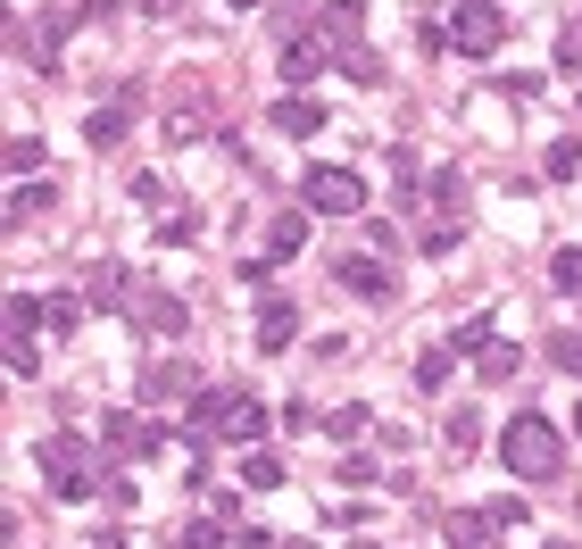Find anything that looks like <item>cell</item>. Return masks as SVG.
<instances>
[{"instance_id":"obj_31","label":"cell","mask_w":582,"mask_h":549,"mask_svg":"<svg viewBox=\"0 0 582 549\" xmlns=\"http://www.w3.org/2000/svg\"><path fill=\"white\" fill-rule=\"evenodd\" d=\"M549 284H558V292H582V242H574V250H558V259H549Z\"/></svg>"},{"instance_id":"obj_34","label":"cell","mask_w":582,"mask_h":549,"mask_svg":"<svg viewBox=\"0 0 582 549\" xmlns=\"http://www.w3.org/2000/svg\"><path fill=\"white\" fill-rule=\"evenodd\" d=\"M565 425H574V441H582V399H574V408H565Z\"/></svg>"},{"instance_id":"obj_3","label":"cell","mask_w":582,"mask_h":549,"mask_svg":"<svg viewBox=\"0 0 582 549\" xmlns=\"http://www.w3.org/2000/svg\"><path fill=\"white\" fill-rule=\"evenodd\" d=\"M92 308H117V317H133L142 333H184V300L158 284H142V275H117V284L92 292Z\"/></svg>"},{"instance_id":"obj_23","label":"cell","mask_w":582,"mask_h":549,"mask_svg":"<svg viewBox=\"0 0 582 549\" xmlns=\"http://www.w3.org/2000/svg\"><path fill=\"white\" fill-rule=\"evenodd\" d=\"M42 158H51V151H42L34 133H18V142H9V175H18V184H34V175H42Z\"/></svg>"},{"instance_id":"obj_22","label":"cell","mask_w":582,"mask_h":549,"mask_svg":"<svg viewBox=\"0 0 582 549\" xmlns=\"http://www.w3.org/2000/svg\"><path fill=\"white\" fill-rule=\"evenodd\" d=\"M450 366H458L450 341H441V350H425V359H416V392H441V383H450Z\"/></svg>"},{"instance_id":"obj_14","label":"cell","mask_w":582,"mask_h":549,"mask_svg":"<svg viewBox=\"0 0 582 549\" xmlns=\"http://www.w3.org/2000/svg\"><path fill=\"white\" fill-rule=\"evenodd\" d=\"M158 441H167V433H158V425H142V417H117V425H109V450H117V458H151Z\"/></svg>"},{"instance_id":"obj_29","label":"cell","mask_w":582,"mask_h":549,"mask_svg":"<svg viewBox=\"0 0 582 549\" xmlns=\"http://www.w3.org/2000/svg\"><path fill=\"white\" fill-rule=\"evenodd\" d=\"M333 483H350V492H375V458H366V450H350V458L333 466Z\"/></svg>"},{"instance_id":"obj_37","label":"cell","mask_w":582,"mask_h":549,"mask_svg":"<svg viewBox=\"0 0 582 549\" xmlns=\"http://www.w3.org/2000/svg\"><path fill=\"white\" fill-rule=\"evenodd\" d=\"M358 549H375V541H358Z\"/></svg>"},{"instance_id":"obj_35","label":"cell","mask_w":582,"mask_h":549,"mask_svg":"<svg viewBox=\"0 0 582 549\" xmlns=\"http://www.w3.org/2000/svg\"><path fill=\"white\" fill-rule=\"evenodd\" d=\"M92 549H125V541H117V532H100V541H92Z\"/></svg>"},{"instance_id":"obj_32","label":"cell","mask_w":582,"mask_h":549,"mask_svg":"<svg viewBox=\"0 0 582 549\" xmlns=\"http://www.w3.org/2000/svg\"><path fill=\"white\" fill-rule=\"evenodd\" d=\"M191 233H200V217H184V209H175V217H167V226H158V242H167V250H184V242H191Z\"/></svg>"},{"instance_id":"obj_38","label":"cell","mask_w":582,"mask_h":549,"mask_svg":"<svg viewBox=\"0 0 582 549\" xmlns=\"http://www.w3.org/2000/svg\"><path fill=\"white\" fill-rule=\"evenodd\" d=\"M574 100H582V84H574Z\"/></svg>"},{"instance_id":"obj_39","label":"cell","mask_w":582,"mask_h":549,"mask_svg":"<svg viewBox=\"0 0 582 549\" xmlns=\"http://www.w3.org/2000/svg\"><path fill=\"white\" fill-rule=\"evenodd\" d=\"M549 549H565V541H549Z\"/></svg>"},{"instance_id":"obj_24","label":"cell","mask_w":582,"mask_h":549,"mask_svg":"<svg viewBox=\"0 0 582 549\" xmlns=\"http://www.w3.org/2000/svg\"><path fill=\"white\" fill-rule=\"evenodd\" d=\"M333 67H341L350 84H375V76H383V58L366 51V42H358V51H333Z\"/></svg>"},{"instance_id":"obj_7","label":"cell","mask_w":582,"mask_h":549,"mask_svg":"<svg viewBox=\"0 0 582 549\" xmlns=\"http://www.w3.org/2000/svg\"><path fill=\"white\" fill-rule=\"evenodd\" d=\"M333 284L358 292V300H383V292H392V266H383L375 250H350V259H333Z\"/></svg>"},{"instance_id":"obj_27","label":"cell","mask_w":582,"mask_h":549,"mask_svg":"<svg viewBox=\"0 0 582 549\" xmlns=\"http://www.w3.org/2000/svg\"><path fill=\"white\" fill-rule=\"evenodd\" d=\"M366 425H375V408H358V399H350V408H333V417H325V433H333V441H358Z\"/></svg>"},{"instance_id":"obj_30","label":"cell","mask_w":582,"mask_h":549,"mask_svg":"<svg viewBox=\"0 0 582 549\" xmlns=\"http://www.w3.org/2000/svg\"><path fill=\"white\" fill-rule=\"evenodd\" d=\"M549 366H558V375H582V333H549Z\"/></svg>"},{"instance_id":"obj_2","label":"cell","mask_w":582,"mask_h":549,"mask_svg":"<svg viewBox=\"0 0 582 549\" xmlns=\"http://www.w3.org/2000/svg\"><path fill=\"white\" fill-rule=\"evenodd\" d=\"M191 417H200V441H233V450H259V433H266V408L250 392H191Z\"/></svg>"},{"instance_id":"obj_15","label":"cell","mask_w":582,"mask_h":549,"mask_svg":"<svg viewBox=\"0 0 582 549\" xmlns=\"http://www.w3.org/2000/svg\"><path fill=\"white\" fill-rule=\"evenodd\" d=\"M333 67V42H292L283 51V84H308V76H325Z\"/></svg>"},{"instance_id":"obj_25","label":"cell","mask_w":582,"mask_h":549,"mask_svg":"<svg viewBox=\"0 0 582 549\" xmlns=\"http://www.w3.org/2000/svg\"><path fill=\"white\" fill-rule=\"evenodd\" d=\"M541 167H549V184H574V175H582V142H549Z\"/></svg>"},{"instance_id":"obj_36","label":"cell","mask_w":582,"mask_h":549,"mask_svg":"<svg viewBox=\"0 0 582 549\" xmlns=\"http://www.w3.org/2000/svg\"><path fill=\"white\" fill-rule=\"evenodd\" d=\"M233 9H259V0H233Z\"/></svg>"},{"instance_id":"obj_11","label":"cell","mask_w":582,"mask_h":549,"mask_svg":"<svg viewBox=\"0 0 582 549\" xmlns=\"http://www.w3.org/2000/svg\"><path fill=\"white\" fill-rule=\"evenodd\" d=\"M266 117H275V133H300V142H308V133H325V109H317V100H308V92L275 100V109H266Z\"/></svg>"},{"instance_id":"obj_20","label":"cell","mask_w":582,"mask_h":549,"mask_svg":"<svg viewBox=\"0 0 582 549\" xmlns=\"http://www.w3.org/2000/svg\"><path fill=\"white\" fill-rule=\"evenodd\" d=\"M308 250V217H275V233H266V259H300Z\"/></svg>"},{"instance_id":"obj_26","label":"cell","mask_w":582,"mask_h":549,"mask_svg":"<svg viewBox=\"0 0 582 549\" xmlns=\"http://www.w3.org/2000/svg\"><path fill=\"white\" fill-rule=\"evenodd\" d=\"M474 366H483V383H516V341H491Z\"/></svg>"},{"instance_id":"obj_28","label":"cell","mask_w":582,"mask_h":549,"mask_svg":"<svg viewBox=\"0 0 582 549\" xmlns=\"http://www.w3.org/2000/svg\"><path fill=\"white\" fill-rule=\"evenodd\" d=\"M42 325V300H25V292H9V341H34Z\"/></svg>"},{"instance_id":"obj_5","label":"cell","mask_w":582,"mask_h":549,"mask_svg":"<svg viewBox=\"0 0 582 549\" xmlns=\"http://www.w3.org/2000/svg\"><path fill=\"white\" fill-rule=\"evenodd\" d=\"M300 200H308L317 217H366V184H358L350 167H308Z\"/></svg>"},{"instance_id":"obj_21","label":"cell","mask_w":582,"mask_h":549,"mask_svg":"<svg viewBox=\"0 0 582 549\" xmlns=\"http://www.w3.org/2000/svg\"><path fill=\"white\" fill-rule=\"evenodd\" d=\"M226 541V516L208 508V516H184V532H175V549H217Z\"/></svg>"},{"instance_id":"obj_4","label":"cell","mask_w":582,"mask_h":549,"mask_svg":"<svg viewBox=\"0 0 582 549\" xmlns=\"http://www.w3.org/2000/svg\"><path fill=\"white\" fill-rule=\"evenodd\" d=\"M450 42H458V58H491L507 42V9H499V0H458Z\"/></svg>"},{"instance_id":"obj_18","label":"cell","mask_w":582,"mask_h":549,"mask_svg":"<svg viewBox=\"0 0 582 549\" xmlns=\"http://www.w3.org/2000/svg\"><path fill=\"white\" fill-rule=\"evenodd\" d=\"M283 483V458L275 450H242V492H275Z\"/></svg>"},{"instance_id":"obj_9","label":"cell","mask_w":582,"mask_h":549,"mask_svg":"<svg viewBox=\"0 0 582 549\" xmlns=\"http://www.w3.org/2000/svg\"><path fill=\"white\" fill-rule=\"evenodd\" d=\"M125 125H133V92H125V100H109V109H92V117H84V142H92V151H117V142H125Z\"/></svg>"},{"instance_id":"obj_16","label":"cell","mask_w":582,"mask_h":549,"mask_svg":"<svg viewBox=\"0 0 582 549\" xmlns=\"http://www.w3.org/2000/svg\"><path fill=\"white\" fill-rule=\"evenodd\" d=\"M175 392H191V366L184 359H151V366H142V399H175Z\"/></svg>"},{"instance_id":"obj_8","label":"cell","mask_w":582,"mask_h":549,"mask_svg":"<svg viewBox=\"0 0 582 549\" xmlns=\"http://www.w3.org/2000/svg\"><path fill=\"white\" fill-rule=\"evenodd\" d=\"M358 34H366V9H358V0H325V9H317V42L358 51Z\"/></svg>"},{"instance_id":"obj_13","label":"cell","mask_w":582,"mask_h":549,"mask_svg":"<svg viewBox=\"0 0 582 549\" xmlns=\"http://www.w3.org/2000/svg\"><path fill=\"white\" fill-rule=\"evenodd\" d=\"M441 450H450V458H474V450H483V408H458V417H441Z\"/></svg>"},{"instance_id":"obj_17","label":"cell","mask_w":582,"mask_h":549,"mask_svg":"<svg viewBox=\"0 0 582 549\" xmlns=\"http://www.w3.org/2000/svg\"><path fill=\"white\" fill-rule=\"evenodd\" d=\"M76 325H84V300H76V292H51V300H42V333H58V341H67Z\"/></svg>"},{"instance_id":"obj_1","label":"cell","mask_w":582,"mask_h":549,"mask_svg":"<svg viewBox=\"0 0 582 549\" xmlns=\"http://www.w3.org/2000/svg\"><path fill=\"white\" fill-rule=\"evenodd\" d=\"M499 458H507V474H516V483H558V466H565V433L549 417H507L499 425Z\"/></svg>"},{"instance_id":"obj_12","label":"cell","mask_w":582,"mask_h":549,"mask_svg":"<svg viewBox=\"0 0 582 549\" xmlns=\"http://www.w3.org/2000/svg\"><path fill=\"white\" fill-rule=\"evenodd\" d=\"M51 209H58V184H42V175L9 191V226H34V217H51Z\"/></svg>"},{"instance_id":"obj_6","label":"cell","mask_w":582,"mask_h":549,"mask_svg":"<svg viewBox=\"0 0 582 549\" xmlns=\"http://www.w3.org/2000/svg\"><path fill=\"white\" fill-rule=\"evenodd\" d=\"M42 474H51V499H84V492H92V458H84L76 433L42 441Z\"/></svg>"},{"instance_id":"obj_33","label":"cell","mask_w":582,"mask_h":549,"mask_svg":"<svg viewBox=\"0 0 582 549\" xmlns=\"http://www.w3.org/2000/svg\"><path fill=\"white\" fill-rule=\"evenodd\" d=\"M558 58H565V67H582V25H565V42H558Z\"/></svg>"},{"instance_id":"obj_19","label":"cell","mask_w":582,"mask_h":549,"mask_svg":"<svg viewBox=\"0 0 582 549\" xmlns=\"http://www.w3.org/2000/svg\"><path fill=\"white\" fill-rule=\"evenodd\" d=\"M491 532H499V525H491V508H466V516H450V549H483Z\"/></svg>"},{"instance_id":"obj_10","label":"cell","mask_w":582,"mask_h":549,"mask_svg":"<svg viewBox=\"0 0 582 549\" xmlns=\"http://www.w3.org/2000/svg\"><path fill=\"white\" fill-rule=\"evenodd\" d=\"M292 333H300V308L283 300V292H266V300H259V350H283Z\"/></svg>"}]
</instances>
